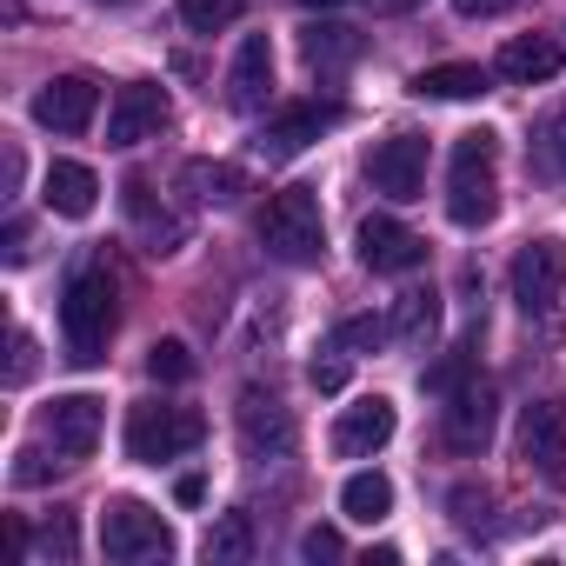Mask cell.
I'll use <instances>...</instances> for the list:
<instances>
[{
	"label": "cell",
	"instance_id": "obj_20",
	"mask_svg": "<svg viewBox=\"0 0 566 566\" xmlns=\"http://www.w3.org/2000/svg\"><path fill=\"white\" fill-rule=\"evenodd\" d=\"M41 200H48L61 220H87L94 200H101V180H94V167H81V160H54L48 180H41Z\"/></svg>",
	"mask_w": 566,
	"mask_h": 566
},
{
	"label": "cell",
	"instance_id": "obj_10",
	"mask_svg": "<svg viewBox=\"0 0 566 566\" xmlns=\"http://www.w3.org/2000/svg\"><path fill=\"white\" fill-rule=\"evenodd\" d=\"M233 420H240V447H247L253 460H280V453H294V413L280 407L273 394L247 387V394H240V407H233Z\"/></svg>",
	"mask_w": 566,
	"mask_h": 566
},
{
	"label": "cell",
	"instance_id": "obj_4",
	"mask_svg": "<svg viewBox=\"0 0 566 566\" xmlns=\"http://www.w3.org/2000/svg\"><path fill=\"white\" fill-rule=\"evenodd\" d=\"M207 440V420L193 407H160V400H140L127 413V460L140 467H160V460H180Z\"/></svg>",
	"mask_w": 566,
	"mask_h": 566
},
{
	"label": "cell",
	"instance_id": "obj_8",
	"mask_svg": "<svg viewBox=\"0 0 566 566\" xmlns=\"http://www.w3.org/2000/svg\"><path fill=\"white\" fill-rule=\"evenodd\" d=\"M367 180H374V193H387V200H420V193H427V140H420V134L380 140V147L367 154Z\"/></svg>",
	"mask_w": 566,
	"mask_h": 566
},
{
	"label": "cell",
	"instance_id": "obj_16",
	"mask_svg": "<svg viewBox=\"0 0 566 566\" xmlns=\"http://www.w3.org/2000/svg\"><path fill=\"white\" fill-rule=\"evenodd\" d=\"M120 200H127V220H134V233H140L147 253H180V247H187V220H180L174 207H160L154 187H147L140 174L120 187Z\"/></svg>",
	"mask_w": 566,
	"mask_h": 566
},
{
	"label": "cell",
	"instance_id": "obj_26",
	"mask_svg": "<svg viewBox=\"0 0 566 566\" xmlns=\"http://www.w3.org/2000/svg\"><path fill=\"white\" fill-rule=\"evenodd\" d=\"M207 559H213V566L253 559V520H247V513H220V520L207 526Z\"/></svg>",
	"mask_w": 566,
	"mask_h": 566
},
{
	"label": "cell",
	"instance_id": "obj_27",
	"mask_svg": "<svg viewBox=\"0 0 566 566\" xmlns=\"http://www.w3.org/2000/svg\"><path fill=\"white\" fill-rule=\"evenodd\" d=\"M240 8H247V0H180V21L193 34H220V28L240 21Z\"/></svg>",
	"mask_w": 566,
	"mask_h": 566
},
{
	"label": "cell",
	"instance_id": "obj_15",
	"mask_svg": "<svg viewBox=\"0 0 566 566\" xmlns=\"http://www.w3.org/2000/svg\"><path fill=\"white\" fill-rule=\"evenodd\" d=\"M360 260L374 273H413L427 260V240L413 227H400L394 213H374V220H360Z\"/></svg>",
	"mask_w": 566,
	"mask_h": 566
},
{
	"label": "cell",
	"instance_id": "obj_5",
	"mask_svg": "<svg viewBox=\"0 0 566 566\" xmlns=\"http://www.w3.org/2000/svg\"><path fill=\"white\" fill-rule=\"evenodd\" d=\"M101 546H107V559H167L174 553V526L154 513V506H140V500H114L107 513H101Z\"/></svg>",
	"mask_w": 566,
	"mask_h": 566
},
{
	"label": "cell",
	"instance_id": "obj_19",
	"mask_svg": "<svg viewBox=\"0 0 566 566\" xmlns=\"http://www.w3.org/2000/svg\"><path fill=\"white\" fill-rule=\"evenodd\" d=\"M566 67V54H559V41H546V34H526V41H506L500 48V61H493V74L500 81H513V87H533V81H553Z\"/></svg>",
	"mask_w": 566,
	"mask_h": 566
},
{
	"label": "cell",
	"instance_id": "obj_35",
	"mask_svg": "<svg viewBox=\"0 0 566 566\" xmlns=\"http://www.w3.org/2000/svg\"><path fill=\"white\" fill-rule=\"evenodd\" d=\"M41 553H54V559H74V520L61 513L48 533H41Z\"/></svg>",
	"mask_w": 566,
	"mask_h": 566
},
{
	"label": "cell",
	"instance_id": "obj_7",
	"mask_svg": "<svg viewBox=\"0 0 566 566\" xmlns=\"http://www.w3.org/2000/svg\"><path fill=\"white\" fill-rule=\"evenodd\" d=\"M520 460L546 486H566V407L559 400H533L520 413Z\"/></svg>",
	"mask_w": 566,
	"mask_h": 566
},
{
	"label": "cell",
	"instance_id": "obj_32",
	"mask_svg": "<svg viewBox=\"0 0 566 566\" xmlns=\"http://www.w3.org/2000/svg\"><path fill=\"white\" fill-rule=\"evenodd\" d=\"M54 467H61V460H54ZM54 467H48V453H41V447H21V453H14V486H41Z\"/></svg>",
	"mask_w": 566,
	"mask_h": 566
},
{
	"label": "cell",
	"instance_id": "obj_42",
	"mask_svg": "<svg viewBox=\"0 0 566 566\" xmlns=\"http://www.w3.org/2000/svg\"><path fill=\"white\" fill-rule=\"evenodd\" d=\"M101 8H140V0H101Z\"/></svg>",
	"mask_w": 566,
	"mask_h": 566
},
{
	"label": "cell",
	"instance_id": "obj_34",
	"mask_svg": "<svg viewBox=\"0 0 566 566\" xmlns=\"http://www.w3.org/2000/svg\"><path fill=\"white\" fill-rule=\"evenodd\" d=\"M34 380V340L14 334V360H8V387H28Z\"/></svg>",
	"mask_w": 566,
	"mask_h": 566
},
{
	"label": "cell",
	"instance_id": "obj_3",
	"mask_svg": "<svg viewBox=\"0 0 566 566\" xmlns=\"http://www.w3.org/2000/svg\"><path fill=\"white\" fill-rule=\"evenodd\" d=\"M260 247L273 260H287V266H314L321 247H327V227H321V200L314 187H280L260 213Z\"/></svg>",
	"mask_w": 566,
	"mask_h": 566
},
{
	"label": "cell",
	"instance_id": "obj_17",
	"mask_svg": "<svg viewBox=\"0 0 566 566\" xmlns=\"http://www.w3.org/2000/svg\"><path fill=\"white\" fill-rule=\"evenodd\" d=\"M48 433H54V453L61 460H87L101 447V400L94 394H67L48 407Z\"/></svg>",
	"mask_w": 566,
	"mask_h": 566
},
{
	"label": "cell",
	"instance_id": "obj_31",
	"mask_svg": "<svg viewBox=\"0 0 566 566\" xmlns=\"http://www.w3.org/2000/svg\"><path fill=\"white\" fill-rule=\"evenodd\" d=\"M307 380H314L321 394H340V387H347V360H340V347H327V360H314Z\"/></svg>",
	"mask_w": 566,
	"mask_h": 566
},
{
	"label": "cell",
	"instance_id": "obj_2",
	"mask_svg": "<svg viewBox=\"0 0 566 566\" xmlns=\"http://www.w3.org/2000/svg\"><path fill=\"white\" fill-rule=\"evenodd\" d=\"M447 213L460 227H486L500 213V134H486V127L460 134L453 167H447Z\"/></svg>",
	"mask_w": 566,
	"mask_h": 566
},
{
	"label": "cell",
	"instance_id": "obj_22",
	"mask_svg": "<svg viewBox=\"0 0 566 566\" xmlns=\"http://www.w3.org/2000/svg\"><path fill=\"white\" fill-rule=\"evenodd\" d=\"M180 193L200 200V207H233L247 193V174L233 160H187L180 167Z\"/></svg>",
	"mask_w": 566,
	"mask_h": 566
},
{
	"label": "cell",
	"instance_id": "obj_12",
	"mask_svg": "<svg viewBox=\"0 0 566 566\" xmlns=\"http://www.w3.org/2000/svg\"><path fill=\"white\" fill-rule=\"evenodd\" d=\"M559 287H566V247H559V240L520 247V260H513V301H520L526 314H546V307L559 301Z\"/></svg>",
	"mask_w": 566,
	"mask_h": 566
},
{
	"label": "cell",
	"instance_id": "obj_1",
	"mask_svg": "<svg viewBox=\"0 0 566 566\" xmlns=\"http://www.w3.org/2000/svg\"><path fill=\"white\" fill-rule=\"evenodd\" d=\"M61 334H67V360L74 367H101L107 360V334H114V273L101 260L74 266L61 287Z\"/></svg>",
	"mask_w": 566,
	"mask_h": 566
},
{
	"label": "cell",
	"instance_id": "obj_41",
	"mask_svg": "<svg viewBox=\"0 0 566 566\" xmlns=\"http://www.w3.org/2000/svg\"><path fill=\"white\" fill-rule=\"evenodd\" d=\"M301 8H321V14H327V8H340V0H301Z\"/></svg>",
	"mask_w": 566,
	"mask_h": 566
},
{
	"label": "cell",
	"instance_id": "obj_29",
	"mask_svg": "<svg viewBox=\"0 0 566 566\" xmlns=\"http://www.w3.org/2000/svg\"><path fill=\"white\" fill-rule=\"evenodd\" d=\"M420 380H427V394H440V400H447L453 387H467V380H473V347H453V354H447L440 367H427Z\"/></svg>",
	"mask_w": 566,
	"mask_h": 566
},
{
	"label": "cell",
	"instance_id": "obj_24",
	"mask_svg": "<svg viewBox=\"0 0 566 566\" xmlns=\"http://www.w3.org/2000/svg\"><path fill=\"white\" fill-rule=\"evenodd\" d=\"M301 54H307V67H347V61L360 54V34L340 28V21H314V28L301 34Z\"/></svg>",
	"mask_w": 566,
	"mask_h": 566
},
{
	"label": "cell",
	"instance_id": "obj_13",
	"mask_svg": "<svg viewBox=\"0 0 566 566\" xmlns=\"http://www.w3.org/2000/svg\"><path fill=\"white\" fill-rule=\"evenodd\" d=\"M394 427H400L394 400H387V394H367V400H354V407L334 420V453H340V460H367V453H380V447L394 440Z\"/></svg>",
	"mask_w": 566,
	"mask_h": 566
},
{
	"label": "cell",
	"instance_id": "obj_37",
	"mask_svg": "<svg viewBox=\"0 0 566 566\" xmlns=\"http://www.w3.org/2000/svg\"><path fill=\"white\" fill-rule=\"evenodd\" d=\"M174 500H180V506H200V500H207V480H200V473H180V480H174Z\"/></svg>",
	"mask_w": 566,
	"mask_h": 566
},
{
	"label": "cell",
	"instance_id": "obj_38",
	"mask_svg": "<svg viewBox=\"0 0 566 566\" xmlns=\"http://www.w3.org/2000/svg\"><path fill=\"white\" fill-rule=\"evenodd\" d=\"M453 8H460L467 21H480V14H506V8H513V0H453Z\"/></svg>",
	"mask_w": 566,
	"mask_h": 566
},
{
	"label": "cell",
	"instance_id": "obj_25",
	"mask_svg": "<svg viewBox=\"0 0 566 566\" xmlns=\"http://www.w3.org/2000/svg\"><path fill=\"white\" fill-rule=\"evenodd\" d=\"M340 506H347V520L374 526V520L394 513V480H387V473H354V480L340 486Z\"/></svg>",
	"mask_w": 566,
	"mask_h": 566
},
{
	"label": "cell",
	"instance_id": "obj_23",
	"mask_svg": "<svg viewBox=\"0 0 566 566\" xmlns=\"http://www.w3.org/2000/svg\"><path fill=\"white\" fill-rule=\"evenodd\" d=\"M413 94L420 101H473V94H486V67H473V61L427 67V74H413Z\"/></svg>",
	"mask_w": 566,
	"mask_h": 566
},
{
	"label": "cell",
	"instance_id": "obj_36",
	"mask_svg": "<svg viewBox=\"0 0 566 566\" xmlns=\"http://www.w3.org/2000/svg\"><path fill=\"white\" fill-rule=\"evenodd\" d=\"M546 167H559V174H566V101H559V114L546 120Z\"/></svg>",
	"mask_w": 566,
	"mask_h": 566
},
{
	"label": "cell",
	"instance_id": "obj_39",
	"mask_svg": "<svg viewBox=\"0 0 566 566\" xmlns=\"http://www.w3.org/2000/svg\"><path fill=\"white\" fill-rule=\"evenodd\" d=\"M8 260H28V227L21 220H8Z\"/></svg>",
	"mask_w": 566,
	"mask_h": 566
},
{
	"label": "cell",
	"instance_id": "obj_18",
	"mask_svg": "<svg viewBox=\"0 0 566 566\" xmlns=\"http://www.w3.org/2000/svg\"><path fill=\"white\" fill-rule=\"evenodd\" d=\"M273 87V41L266 34H247L240 54H233V74H227V107L233 114H253Z\"/></svg>",
	"mask_w": 566,
	"mask_h": 566
},
{
	"label": "cell",
	"instance_id": "obj_33",
	"mask_svg": "<svg viewBox=\"0 0 566 566\" xmlns=\"http://www.w3.org/2000/svg\"><path fill=\"white\" fill-rule=\"evenodd\" d=\"M347 546H340V533L334 526H307L301 533V559H340Z\"/></svg>",
	"mask_w": 566,
	"mask_h": 566
},
{
	"label": "cell",
	"instance_id": "obj_14",
	"mask_svg": "<svg viewBox=\"0 0 566 566\" xmlns=\"http://www.w3.org/2000/svg\"><path fill=\"white\" fill-rule=\"evenodd\" d=\"M94 107H101V87L87 74H61L34 94V120L54 127V134H87L94 127Z\"/></svg>",
	"mask_w": 566,
	"mask_h": 566
},
{
	"label": "cell",
	"instance_id": "obj_6",
	"mask_svg": "<svg viewBox=\"0 0 566 566\" xmlns=\"http://www.w3.org/2000/svg\"><path fill=\"white\" fill-rule=\"evenodd\" d=\"M493 420H500L493 387L467 380V387H453L447 407H440V440H447L453 453H486V447H493Z\"/></svg>",
	"mask_w": 566,
	"mask_h": 566
},
{
	"label": "cell",
	"instance_id": "obj_9",
	"mask_svg": "<svg viewBox=\"0 0 566 566\" xmlns=\"http://www.w3.org/2000/svg\"><path fill=\"white\" fill-rule=\"evenodd\" d=\"M340 120V107H321V101H294V107H280L266 127H260V160H294V154H307L327 127Z\"/></svg>",
	"mask_w": 566,
	"mask_h": 566
},
{
	"label": "cell",
	"instance_id": "obj_40",
	"mask_svg": "<svg viewBox=\"0 0 566 566\" xmlns=\"http://www.w3.org/2000/svg\"><path fill=\"white\" fill-rule=\"evenodd\" d=\"M380 14H407V8H420V0H374Z\"/></svg>",
	"mask_w": 566,
	"mask_h": 566
},
{
	"label": "cell",
	"instance_id": "obj_28",
	"mask_svg": "<svg viewBox=\"0 0 566 566\" xmlns=\"http://www.w3.org/2000/svg\"><path fill=\"white\" fill-rule=\"evenodd\" d=\"M147 374L167 380V387L193 380V354H187V340H154V347H147Z\"/></svg>",
	"mask_w": 566,
	"mask_h": 566
},
{
	"label": "cell",
	"instance_id": "obj_30",
	"mask_svg": "<svg viewBox=\"0 0 566 566\" xmlns=\"http://www.w3.org/2000/svg\"><path fill=\"white\" fill-rule=\"evenodd\" d=\"M380 340H394V334H387V321L354 314V321H340V327H334V340H327V347H340V354H347V347H380Z\"/></svg>",
	"mask_w": 566,
	"mask_h": 566
},
{
	"label": "cell",
	"instance_id": "obj_11",
	"mask_svg": "<svg viewBox=\"0 0 566 566\" xmlns=\"http://www.w3.org/2000/svg\"><path fill=\"white\" fill-rule=\"evenodd\" d=\"M167 94L154 87V81H127V87H114V107H107V147H140L147 134H160L167 127Z\"/></svg>",
	"mask_w": 566,
	"mask_h": 566
},
{
	"label": "cell",
	"instance_id": "obj_21",
	"mask_svg": "<svg viewBox=\"0 0 566 566\" xmlns=\"http://www.w3.org/2000/svg\"><path fill=\"white\" fill-rule=\"evenodd\" d=\"M387 334H394L407 354H427V347H433V334H440V294H433V287L400 294V301H394V314H387Z\"/></svg>",
	"mask_w": 566,
	"mask_h": 566
}]
</instances>
